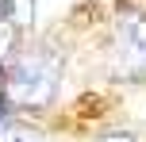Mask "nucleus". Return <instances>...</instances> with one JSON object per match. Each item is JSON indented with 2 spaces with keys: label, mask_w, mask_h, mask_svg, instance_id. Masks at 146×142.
<instances>
[{
  "label": "nucleus",
  "mask_w": 146,
  "mask_h": 142,
  "mask_svg": "<svg viewBox=\"0 0 146 142\" xmlns=\"http://www.w3.org/2000/svg\"><path fill=\"white\" fill-rule=\"evenodd\" d=\"M4 108H8V104H4V77H0V123L8 119V112H4Z\"/></svg>",
  "instance_id": "6e6552de"
},
{
  "label": "nucleus",
  "mask_w": 146,
  "mask_h": 142,
  "mask_svg": "<svg viewBox=\"0 0 146 142\" xmlns=\"http://www.w3.org/2000/svg\"><path fill=\"white\" fill-rule=\"evenodd\" d=\"M4 12H8V0H0V15H4Z\"/></svg>",
  "instance_id": "1a4fd4ad"
},
{
  "label": "nucleus",
  "mask_w": 146,
  "mask_h": 142,
  "mask_svg": "<svg viewBox=\"0 0 146 142\" xmlns=\"http://www.w3.org/2000/svg\"><path fill=\"white\" fill-rule=\"evenodd\" d=\"M119 35L131 38L139 50H146V19H142V15H127V19L119 23Z\"/></svg>",
  "instance_id": "20e7f679"
},
{
  "label": "nucleus",
  "mask_w": 146,
  "mask_h": 142,
  "mask_svg": "<svg viewBox=\"0 0 146 142\" xmlns=\"http://www.w3.org/2000/svg\"><path fill=\"white\" fill-rule=\"evenodd\" d=\"M0 142H42V135L31 127H23V123H0Z\"/></svg>",
  "instance_id": "7ed1b4c3"
},
{
  "label": "nucleus",
  "mask_w": 146,
  "mask_h": 142,
  "mask_svg": "<svg viewBox=\"0 0 146 142\" xmlns=\"http://www.w3.org/2000/svg\"><path fill=\"white\" fill-rule=\"evenodd\" d=\"M58 81H62V54L54 46L27 50L4 73V104L19 112H38L58 96Z\"/></svg>",
  "instance_id": "f257e3e1"
},
{
  "label": "nucleus",
  "mask_w": 146,
  "mask_h": 142,
  "mask_svg": "<svg viewBox=\"0 0 146 142\" xmlns=\"http://www.w3.org/2000/svg\"><path fill=\"white\" fill-rule=\"evenodd\" d=\"M111 65H115L119 77L127 81H146V50L131 42V38L115 35V50H111Z\"/></svg>",
  "instance_id": "f03ea898"
},
{
  "label": "nucleus",
  "mask_w": 146,
  "mask_h": 142,
  "mask_svg": "<svg viewBox=\"0 0 146 142\" xmlns=\"http://www.w3.org/2000/svg\"><path fill=\"white\" fill-rule=\"evenodd\" d=\"M15 31H19V27H15L12 19H0V61L12 54V46H15Z\"/></svg>",
  "instance_id": "423d86ee"
},
{
  "label": "nucleus",
  "mask_w": 146,
  "mask_h": 142,
  "mask_svg": "<svg viewBox=\"0 0 146 142\" xmlns=\"http://www.w3.org/2000/svg\"><path fill=\"white\" fill-rule=\"evenodd\" d=\"M96 142H135V135H123V131H115V135H104V138H96Z\"/></svg>",
  "instance_id": "0eeeda50"
},
{
  "label": "nucleus",
  "mask_w": 146,
  "mask_h": 142,
  "mask_svg": "<svg viewBox=\"0 0 146 142\" xmlns=\"http://www.w3.org/2000/svg\"><path fill=\"white\" fill-rule=\"evenodd\" d=\"M4 15L15 23V27H27L31 15H35V0H8V12Z\"/></svg>",
  "instance_id": "39448f33"
}]
</instances>
